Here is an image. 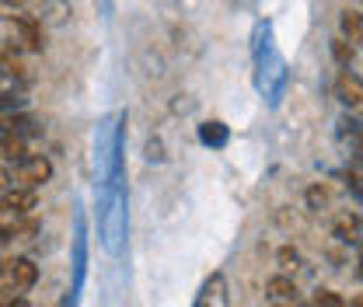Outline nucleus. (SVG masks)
Listing matches in <instances>:
<instances>
[{"instance_id": "f257e3e1", "label": "nucleus", "mask_w": 363, "mask_h": 307, "mask_svg": "<svg viewBox=\"0 0 363 307\" xmlns=\"http://www.w3.org/2000/svg\"><path fill=\"white\" fill-rule=\"evenodd\" d=\"M252 52H255V84L269 98V105H279L283 88H286V67H283V60H279V52H276L269 21H259V25H255Z\"/></svg>"}, {"instance_id": "f03ea898", "label": "nucleus", "mask_w": 363, "mask_h": 307, "mask_svg": "<svg viewBox=\"0 0 363 307\" xmlns=\"http://www.w3.org/2000/svg\"><path fill=\"white\" fill-rule=\"evenodd\" d=\"M101 241L112 255L123 252L126 241V192H123V175L108 178L105 203H101Z\"/></svg>"}, {"instance_id": "7ed1b4c3", "label": "nucleus", "mask_w": 363, "mask_h": 307, "mask_svg": "<svg viewBox=\"0 0 363 307\" xmlns=\"http://www.w3.org/2000/svg\"><path fill=\"white\" fill-rule=\"evenodd\" d=\"M52 178V164H49V157H21V164H18V182L25 185V189H39Z\"/></svg>"}, {"instance_id": "20e7f679", "label": "nucleus", "mask_w": 363, "mask_h": 307, "mask_svg": "<svg viewBox=\"0 0 363 307\" xmlns=\"http://www.w3.org/2000/svg\"><path fill=\"white\" fill-rule=\"evenodd\" d=\"M11 35H14V43L21 45V49H32V52H39L43 49V25L35 21V18H14V25H11Z\"/></svg>"}, {"instance_id": "39448f33", "label": "nucleus", "mask_w": 363, "mask_h": 307, "mask_svg": "<svg viewBox=\"0 0 363 307\" xmlns=\"http://www.w3.org/2000/svg\"><path fill=\"white\" fill-rule=\"evenodd\" d=\"M4 272H7L11 286H18V290H32L39 279V269L32 259H11V262H4Z\"/></svg>"}, {"instance_id": "423d86ee", "label": "nucleus", "mask_w": 363, "mask_h": 307, "mask_svg": "<svg viewBox=\"0 0 363 307\" xmlns=\"http://www.w3.org/2000/svg\"><path fill=\"white\" fill-rule=\"evenodd\" d=\"M0 210H11L14 217H28L35 210V189H7L0 199Z\"/></svg>"}, {"instance_id": "0eeeda50", "label": "nucleus", "mask_w": 363, "mask_h": 307, "mask_svg": "<svg viewBox=\"0 0 363 307\" xmlns=\"http://www.w3.org/2000/svg\"><path fill=\"white\" fill-rule=\"evenodd\" d=\"M196 304H199V307H206V304L224 307V304H230V297H227V279H224V272H213V276H210V279L203 283V290H199Z\"/></svg>"}, {"instance_id": "6e6552de", "label": "nucleus", "mask_w": 363, "mask_h": 307, "mask_svg": "<svg viewBox=\"0 0 363 307\" xmlns=\"http://www.w3.org/2000/svg\"><path fill=\"white\" fill-rule=\"evenodd\" d=\"M335 94H339L346 105H363V77L342 70V74L335 77Z\"/></svg>"}, {"instance_id": "1a4fd4ad", "label": "nucleus", "mask_w": 363, "mask_h": 307, "mask_svg": "<svg viewBox=\"0 0 363 307\" xmlns=\"http://www.w3.org/2000/svg\"><path fill=\"white\" fill-rule=\"evenodd\" d=\"M266 294H269L272 304H294L297 301V283L290 276H272L266 283Z\"/></svg>"}, {"instance_id": "9d476101", "label": "nucleus", "mask_w": 363, "mask_h": 307, "mask_svg": "<svg viewBox=\"0 0 363 307\" xmlns=\"http://www.w3.org/2000/svg\"><path fill=\"white\" fill-rule=\"evenodd\" d=\"M0 154L11 157V161H21V157H25V140H21V133L11 130V126H0Z\"/></svg>"}, {"instance_id": "9b49d317", "label": "nucleus", "mask_w": 363, "mask_h": 307, "mask_svg": "<svg viewBox=\"0 0 363 307\" xmlns=\"http://www.w3.org/2000/svg\"><path fill=\"white\" fill-rule=\"evenodd\" d=\"M339 28H342V35L353 45L363 43V14L360 11H350V7H346V11L339 14Z\"/></svg>"}, {"instance_id": "f8f14e48", "label": "nucleus", "mask_w": 363, "mask_h": 307, "mask_svg": "<svg viewBox=\"0 0 363 307\" xmlns=\"http://www.w3.org/2000/svg\"><path fill=\"white\" fill-rule=\"evenodd\" d=\"M70 14V4L67 0H43V21L45 25H63Z\"/></svg>"}, {"instance_id": "ddd939ff", "label": "nucleus", "mask_w": 363, "mask_h": 307, "mask_svg": "<svg viewBox=\"0 0 363 307\" xmlns=\"http://www.w3.org/2000/svg\"><path fill=\"white\" fill-rule=\"evenodd\" d=\"M199 140H203L206 147H224L227 143V126L224 123H203V126H199Z\"/></svg>"}, {"instance_id": "4468645a", "label": "nucleus", "mask_w": 363, "mask_h": 307, "mask_svg": "<svg viewBox=\"0 0 363 307\" xmlns=\"http://www.w3.org/2000/svg\"><path fill=\"white\" fill-rule=\"evenodd\" d=\"M335 238H339V241H360V220L339 217L335 220Z\"/></svg>"}, {"instance_id": "2eb2a0df", "label": "nucleus", "mask_w": 363, "mask_h": 307, "mask_svg": "<svg viewBox=\"0 0 363 307\" xmlns=\"http://www.w3.org/2000/svg\"><path fill=\"white\" fill-rule=\"evenodd\" d=\"M304 199H308V210H315V213H321V210H328V203H332V192H328L325 185H311Z\"/></svg>"}, {"instance_id": "dca6fc26", "label": "nucleus", "mask_w": 363, "mask_h": 307, "mask_svg": "<svg viewBox=\"0 0 363 307\" xmlns=\"http://www.w3.org/2000/svg\"><path fill=\"white\" fill-rule=\"evenodd\" d=\"M35 230H39V220L18 217V220H14V227H11V241H28Z\"/></svg>"}, {"instance_id": "f3484780", "label": "nucleus", "mask_w": 363, "mask_h": 307, "mask_svg": "<svg viewBox=\"0 0 363 307\" xmlns=\"http://www.w3.org/2000/svg\"><path fill=\"white\" fill-rule=\"evenodd\" d=\"M332 56H335V63H339V67H350V60H353V43H350L346 35L332 39Z\"/></svg>"}, {"instance_id": "a211bd4d", "label": "nucleus", "mask_w": 363, "mask_h": 307, "mask_svg": "<svg viewBox=\"0 0 363 307\" xmlns=\"http://www.w3.org/2000/svg\"><path fill=\"white\" fill-rule=\"evenodd\" d=\"M276 262H279L283 272H290V269H297V265H301V252H297L294 245H283V248L276 252Z\"/></svg>"}, {"instance_id": "6ab92c4d", "label": "nucleus", "mask_w": 363, "mask_h": 307, "mask_svg": "<svg viewBox=\"0 0 363 307\" xmlns=\"http://www.w3.org/2000/svg\"><path fill=\"white\" fill-rule=\"evenodd\" d=\"M0 70H4V74H21L25 63H21V56H18L14 49H7V52L0 56Z\"/></svg>"}, {"instance_id": "aec40b11", "label": "nucleus", "mask_w": 363, "mask_h": 307, "mask_svg": "<svg viewBox=\"0 0 363 307\" xmlns=\"http://www.w3.org/2000/svg\"><path fill=\"white\" fill-rule=\"evenodd\" d=\"M311 301H315L318 307H321V304H325V307H342V304H346L335 290H315V297H311Z\"/></svg>"}, {"instance_id": "412c9836", "label": "nucleus", "mask_w": 363, "mask_h": 307, "mask_svg": "<svg viewBox=\"0 0 363 307\" xmlns=\"http://www.w3.org/2000/svg\"><path fill=\"white\" fill-rule=\"evenodd\" d=\"M84 279V223L77 227V286Z\"/></svg>"}, {"instance_id": "4be33fe9", "label": "nucleus", "mask_w": 363, "mask_h": 307, "mask_svg": "<svg viewBox=\"0 0 363 307\" xmlns=\"http://www.w3.org/2000/svg\"><path fill=\"white\" fill-rule=\"evenodd\" d=\"M147 157H150V161H161V157H164V154H161V143H157V140H150V143H147Z\"/></svg>"}, {"instance_id": "5701e85b", "label": "nucleus", "mask_w": 363, "mask_h": 307, "mask_svg": "<svg viewBox=\"0 0 363 307\" xmlns=\"http://www.w3.org/2000/svg\"><path fill=\"white\" fill-rule=\"evenodd\" d=\"M7 189H11V172L0 168V192H7Z\"/></svg>"}, {"instance_id": "b1692460", "label": "nucleus", "mask_w": 363, "mask_h": 307, "mask_svg": "<svg viewBox=\"0 0 363 307\" xmlns=\"http://www.w3.org/2000/svg\"><path fill=\"white\" fill-rule=\"evenodd\" d=\"M350 304H360V307H363V294H357V297H353V301H350Z\"/></svg>"}, {"instance_id": "393cba45", "label": "nucleus", "mask_w": 363, "mask_h": 307, "mask_svg": "<svg viewBox=\"0 0 363 307\" xmlns=\"http://www.w3.org/2000/svg\"><path fill=\"white\" fill-rule=\"evenodd\" d=\"M0 272H4V262H0Z\"/></svg>"}]
</instances>
